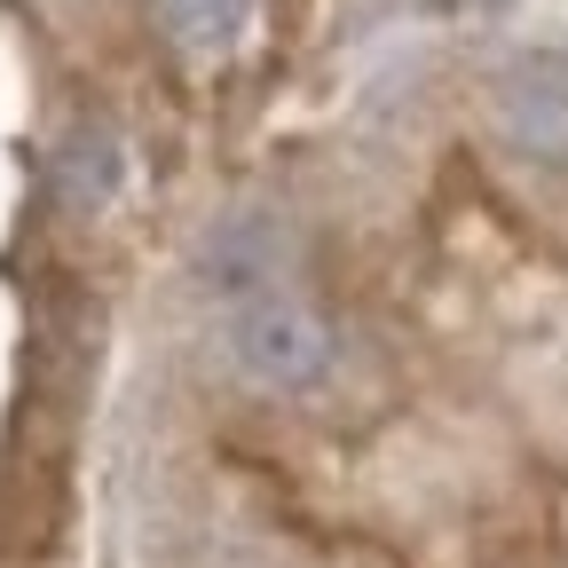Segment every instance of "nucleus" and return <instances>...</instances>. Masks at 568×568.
<instances>
[{"instance_id": "2", "label": "nucleus", "mask_w": 568, "mask_h": 568, "mask_svg": "<svg viewBox=\"0 0 568 568\" xmlns=\"http://www.w3.org/2000/svg\"><path fill=\"white\" fill-rule=\"evenodd\" d=\"M506 142L537 166H568V63H521L506 80Z\"/></svg>"}, {"instance_id": "3", "label": "nucleus", "mask_w": 568, "mask_h": 568, "mask_svg": "<svg viewBox=\"0 0 568 568\" xmlns=\"http://www.w3.org/2000/svg\"><path fill=\"white\" fill-rule=\"evenodd\" d=\"M276 261H284V237L261 222V213H230V222L205 237V253H197V276H205V293H222V301H245V293H261V284L276 276Z\"/></svg>"}, {"instance_id": "4", "label": "nucleus", "mask_w": 568, "mask_h": 568, "mask_svg": "<svg viewBox=\"0 0 568 568\" xmlns=\"http://www.w3.org/2000/svg\"><path fill=\"white\" fill-rule=\"evenodd\" d=\"M119 174H126V159H119V142H111L103 126H71V134H63V151H55V190H63L71 213L111 205V197H119Z\"/></svg>"}, {"instance_id": "1", "label": "nucleus", "mask_w": 568, "mask_h": 568, "mask_svg": "<svg viewBox=\"0 0 568 568\" xmlns=\"http://www.w3.org/2000/svg\"><path fill=\"white\" fill-rule=\"evenodd\" d=\"M332 324L293 301V293H276V284H261V293L237 301L230 316V355H237V372L253 387H276V395H293V387H316L332 372Z\"/></svg>"}, {"instance_id": "5", "label": "nucleus", "mask_w": 568, "mask_h": 568, "mask_svg": "<svg viewBox=\"0 0 568 568\" xmlns=\"http://www.w3.org/2000/svg\"><path fill=\"white\" fill-rule=\"evenodd\" d=\"M245 17H253V0H159L166 40L190 48V55H222L245 32Z\"/></svg>"}]
</instances>
